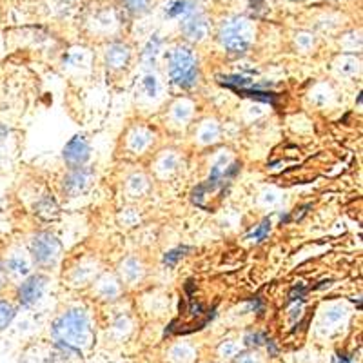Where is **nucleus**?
Segmentation results:
<instances>
[{
	"instance_id": "12",
	"label": "nucleus",
	"mask_w": 363,
	"mask_h": 363,
	"mask_svg": "<svg viewBox=\"0 0 363 363\" xmlns=\"http://www.w3.org/2000/svg\"><path fill=\"white\" fill-rule=\"evenodd\" d=\"M2 265H4L6 274H26L27 269H30L26 264V260L20 258V256H11V258Z\"/></svg>"
},
{
	"instance_id": "5",
	"label": "nucleus",
	"mask_w": 363,
	"mask_h": 363,
	"mask_svg": "<svg viewBox=\"0 0 363 363\" xmlns=\"http://www.w3.org/2000/svg\"><path fill=\"white\" fill-rule=\"evenodd\" d=\"M30 251L37 265H40V267H51L60 258L62 246L51 233H39L31 240Z\"/></svg>"
},
{
	"instance_id": "25",
	"label": "nucleus",
	"mask_w": 363,
	"mask_h": 363,
	"mask_svg": "<svg viewBox=\"0 0 363 363\" xmlns=\"http://www.w3.org/2000/svg\"><path fill=\"white\" fill-rule=\"evenodd\" d=\"M6 278H8V274H6V271H4V265H2V262H0V289H2V287H4V284H6Z\"/></svg>"
},
{
	"instance_id": "21",
	"label": "nucleus",
	"mask_w": 363,
	"mask_h": 363,
	"mask_svg": "<svg viewBox=\"0 0 363 363\" xmlns=\"http://www.w3.org/2000/svg\"><path fill=\"white\" fill-rule=\"evenodd\" d=\"M8 139H9V129L0 124V156H2V149H4L6 144H8Z\"/></svg>"
},
{
	"instance_id": "4",
	"label": "nucleus",
	"mask_w": 363,
	"mask_h": 363,
	"mask_svg": "<svg viewBox=\"0 0 363 363\" xmlns=\"http://www.w3.org/2000/svg\"><path fill=\"white\" fill-rule=\"evenodd\" d=\"M169 77L178 87H184V89H189L198 82V62L191 49L177 48L171 53Z\"/></svg>"
},
{
	"instance_id": "18",
	"label": "nucleus",
	"mask_w": 363,
	"mask_h": 363,
	"mask_svg": "<svg viewBox=\"0 0 363 363\" xmlns=\"http://www.w3.org/2000/svg\"><path fill=\"white\" fill-rule=\"evenodd\" d=\"M37 209H39L37 212H39L40 217L51 218V211H56V205H55V202H53L51 198H44L42 202H39Z\"/></svg>"
},
{
	"instance_id": "16",
	"label": "nucleus",
	"mask_w": 363,
	"mask_h": 363,
	"mask_svg": "<svg viewBox=\"0 0 363 363\" xmlns=\"http://www.w3.org/2000/svg\"><path fill=\"white\" fill-rule=\"evenodd\" d=\"M149 2L151 0H124L127 11H131L133 15H142L146 13L147 8H149Z\"/></svg>"
},
{
	"instance_id": "8",
	"label": "nucleus",
	"mask_w": 363,
	"mask_h": 363,
	"mask_svg": "<svg viewBox=\"0 0 363 363\" xmlns=\"http://www.w3.org/2000/svg\"><path fill=\"white\" fill-rule=\"evenodd\" d=\"M93 174H95L93 173V169L86 167V165L71 169L70 173H68V177L64 178L62 189H64V193H68V195H78V193H82V191H86L87 187H89L91 180H93Z\"/></svg>"
},
{
	"instance_id": "10",
	"label": "nucleus",
	"mask_w": 363,
	"mask_h": 363,
	"mask_svg": "<svg viewBox=\"0 0 363 363\" xmlns=\"http://www.w3.org/2000/svg\"><path fill=\"white\" fill-rule=\"evenodd\" d=\"M196 11H198V6L195 2H191V0H174V2L167 6L165 15L169 18H186L189 15L196 13Z\"/></svg>"
},
{
	"instance_id": "7",
	"label": "nucleus",
	"mask_w": 363,
	"mask_h": 363,
	"mask_svg": "<svg viewBox=\"0 0 363 363\" xmlns=\"http://www.w3.org/2000/svg\"><path fill=\"white\" fill-rule=\"evenodd\" d=\"M89 144L86 142L84 136H73L64 147V162L71 169L82 167L89 160Z\"/></svg>"
},
{
	"instance_id": "17",
	"label": "nucleus",
	"mask_w": 363,
	"mask_h": 363,
	"mask_svg": "<svg viewBox=\"0 0 363 363\" xmlns=\"http://www.w3.org/2000/svg\"><path fill=\"white\" fill-rule=\"evenodd\" d=\"M158 46H160V40L156 39V37H153V39L149 40V44H147L146 51H144V62H146V64H153V62H155V56L156 53H158Z\"/></svg>"
},
{
	"instance_id": "24",
	"label": "nucleus",
	"mask_w": 363,
	"mask_h": 363,
	"mask_svg": "<svg viewBox=\"0 0 363 363\" xmlns=\"http://www.w3.org/2000/svg\"><path fill=\"white\" fill-rule=\"evenodd\" d=\"M251 303H253V309H255V312H258L260 314V312L264 311V303H262V298H260V296L253 298Z\"/></svg>"
},
{
	"instance_id": "14",
	"label": "nucleus",
	"mask_w": 363,
	"mask_h": 363,
	"mask_svg": "<svg viewBox=\"0 0 363 363\" xmlns=\"http://www.w3.org/2000/svg\"><path fill=\"white\" fill-rule=\"evenodd\" d=\"M269 231H271V218H265V220H262V224L249 234V240H253V242H264L265 238H267Z\"/></svg>"
},
{
	"instance_id": "9",
	"label": "nucleus",
	"mask_w": 363,
	"mask_h": 363,
	"mask_svg": "<svg viewBox=\"0 0 363 363\" xmlns=\"http://www.w3.org/2000/svg\"><path fill=\"white\" fill-rule=\"evenodd\" d=\"M182 33L189 40L198 42V40H202L203 37L208 35V20H205V17L200 11L182 18Z\"/></svg>"
},
{
	"instance_id": "23",
	"label": "nucleus",
	"mask_w": 363,
	"mask_h": 363,
	"mask_svg": "<svg viewBox=\"0 0 363 363\" xmlns=\"http://www.w3.org/2000/svg\"><path fill=\"white\" fill-rule=\"evenodd\" d=\"M144 84L147 86V91H149V95H155L156 91V82H155V77H146V80H144Z\"/></svg>"
},
{
	"instance_id": "11",
	"label": "nucleus",
	"mask_w": 363,
	"mask_h": 363,
	"mask_svg": "<svg viewBox=\"0 0 363 363\" xmlns=\"http://www.w3.org/2000/svg\"><path fill=\"white\" fill-rule=\"evenodd\" d=\"M127 60H129V51L126 46L115 44L108 49V64L113 68H122L124 64H127Z\"/></svg>"
},
{
	"instance_id": "6",
	"label": "nucleus",
	"mask_w": 363,
	"mask_h": 363,
	"mask_svg": "<svg viewBox=\"0 0 363 363\" xmlns=\"http://www.w3.org/2000/svg\"><path fill=\"white\" fill-rule=\"evenodd\" d=\"M46 284H48V278L46 276H42V274H31L18 287V302L22 305H26V307L35 305L42 298L44 291H46Z\"/></svg>"
},
{
	"instance_id": "20",
	"label": "nucleus",
	"mask_w": 363,
	"mask_h": 363,
	"mask_svg": "<svg viewBox=\"0 0 363 363\" xmlns=\"http://www.w3.org/2000/svg\"><path fill=\"white\" fill-rule=\"evenodd\" d=\"M305 293H307V289H305V287H302V286L294 287V289L291 291V294H289V300H291V302H294V300H302L303 296H305Z\"/></svg>"
},
{
	"instance_id": "1",
	"label": "nucleus",
	"mask_w": 363,
	"mask_h": 363,
	"mask_svg": "<svg viewBox=\"0 0 363 363\" xmlns=\"http://www.w3.org/2000/svg\"><path fill=\"white\" fill-rule=\"evenodd\" d=\"M51 336L62 355H78L89 343V318L80 309H71L53 321Z\"/></svg>"
},
{
	"instance_id": "19",
	"label": "nucleus",
	"mask_w": 363,
	"mask_h": 363,
	"mask_svg": "<svg viewBox=\"0 0 363 363\" xmlns=\"http://www.w3.org/2000/svg\"><path fill=\"white\" fill-rule=\"evenodd\" d=\"M246 342H247V345L258 347V345H262L264 342H267V336H265L264 333H249L246 336Z\"/></svg>"
},
{
	"instance_id": "13",
	"label": "nucleus",
	"mask_w": 363,
	"mask_h": 363,
	"mask_svg": "<svg viewBox=\"0 0 363 363\" xmlns=\"http://www.w3.org/2000/svg\"><path fill=\"white\" fill-rule=\"evenodd\" d=\"M15 314H17V311H15L13 305L6 300H0V331H4L13 321Z\"/></svg>"
},
{
	"instance_id": "2",
	"label": "nucleus",
	"mask_w": 363,
	"mask_h": 363,
	"mask_svg": "<svg viewBox=\"0 0 363 363\" xmlns=\"http://www.w3.org/2000/svg\"><path fill=\"white\" fill-rule=\"evenodd\" d=\"M253 27L249 20L242 17H234L225 20L220 27L218 39L224 49L231 55H243L251 46Z\"/></svg>"
},
{
	"instance_id": "15",
	"label": "nucleus",
	"mask_w": 363,
	"mask_h": 363,
	"mask_svg": "<svg viewBox=\"0 0 363 363\" xmlns=\"http://www.w3.org/2000/svg\"><path fill=\"white\" fill-rule=\"evenodd\" d=\"M189 251H191V247H177V249L169 251L167 255L164 256V264L169 265V267H173V265L178 264V260L184 258Z\"/></svg>"
},
{
	"instance_id": "3",
	"label": "nucleus",
	"mask_w": 363,
	"mask_h": 363,
	"mask_svg": "<svg viewBox=\"0 0 363 363\" xmlns=\"http://www.w3.org/2000/svg\"><path fill=\"white\" fill-rule=\"evenodd\" d=\"M238 171H240V164H238V162H234L233 165H229V167L225 169L222 167L220 164L215 165L208 180L202 182V184L196 186V189L193 191V202L202 208L203 200L209 198L211 195L224 196L225 191L229 189L231 182H233L234 177L238 174Z\"/></svg>"
},
{
	"instance_id": "22",
	"label": "nucleus",
	"mask_w": 363,
	"mask_h": 363,
	"mask_svg": "<svg viewBox=\"0 0 363 363\" xmlns=\"http://www.w3.org/2000/svg\"><path fill=\"white\" fill-rule=\"evenodd\" d=\"M333 363H355V359L350 358L349 355H345V352H336L333 358Z\"/></svg>"
}]
</instances>
